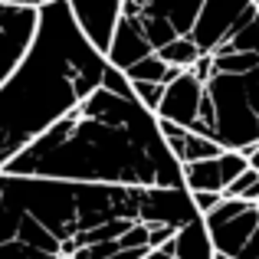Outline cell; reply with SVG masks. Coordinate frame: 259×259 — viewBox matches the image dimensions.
Here are the masks:
<instances>
[{
  "mask_svg": "<svg viewBox=\"0 0 259 259\" xmlns=\"http://www.w3.org/2000/svg\"><path fill=\"white\" fill-rule=\"evenodd\" d=\"M203 79L194 69H184L174 82L164 89V102L158 108L161 121H174L181 128H194L200 121V102H203Z\"/></svg>",
  "mask_w": 259,
  "mask_h": 259,
  "instance_id": "10",
  "label": "cell"
},
{
  "mask_svg": "<svg viewBox=\"0 0 259 259\" xmlns=\"http://www.w3.org/2000/svg\"><path fill=\"white\" fill-rule=\"evenodd\" d=\"M181 72H184V69H177V66H167L164 59L158 56V53H151V56L138 59L132 69H125V76L132 79V82H161V85H167V82H174Z\"/></svg>",
  "mask_w": 259,
  "mask_h": 259,
  "instance_id": "13",
  "label": "cell"
},
{
  "mask_svg": "<svg viewBox=\"0 0 259 259\" xmlns=\"http://www.w3.org/2000/svg\"><path fill=\"white\" fill-rule=\"evenodd\" d=\"M4 174L145 190L184 187V171L164 145L158 115L135 99L128 76L115 66L82 105L23 148Z\"/></svg>",
  "mask_w": 259,
  "mask_h": 259,
  "instance_id": "1",
  "label": "cell"
},
{
  "mask_svg": "<svg viewBox=\"0 0 259 259\" xmlns=\"http://www.w3.org/2000/svg\"><path fill=\"white\" fill-rule=\"evenodd\" d=\"M203 227L210 233L217 256L236 259V253L246 246V240L259 227V207L256 203H243V200H223L213 213L203 217Z\"/></svg>",
  "mask_w": 259,
  "mask_h": 259,
  "instance_id": "5",
  "label": "cell"
},
{
  "mask_svg": "<svg viewBox=\"0 0 259 259\" xmlns=\"http://www.w3.org/2000/svg\"><path fill=\"white\" fill-rule=\"evenodd\" d=\"M158 125H161V135H164L167 151L177 158V164H181V167L184 164H194V161H207V158L223 154V148L217 145V141L203 138V135L190 132V128H181V125H174V121H161V118H158Z\"/></svg>",
  "mask_w": 259,
  "mask_h": 259,
  "instance_id": "11",
  "label": "cell"
},
{
  "mask_svg": "<svg viewBox=\"0 0 259 259\" xmlns=\"http://www.w3.org/2000/svg\"><path fill=\"white\" fill-rule=\"evenodd\" d=\"M256 207H259V200H256Z\"/></svg>",
  "mask_w": 259,
  "mask_h": 259,
  "instance_id": "23",
  "label": "cell"
},
{
  "mask_svg": "<svg viewBox=\"0 0 259 259\" xmlns=\"http://www.w3.org/2000/svg\"><path fill=\"white\" fill-rule=\"evenodd\" d=\"M108 59L85 39L66 0L39 10V30L26 59L0 85V171L23 148L105 82Z\"/></svg>",
  "mask_w": 259,
  "mask_h": 259,
  "instance_id": "2",
  "label": "cell"
},
{
  "mask_svg": "<svg viewBox=\"0 0 259 259\" xmlns=\"http://www.w3.org/2000/svg\"><path fill=\"white\" fill-rule=\"evenodd\" d=\"M236 259H259V227L253 230V236L246 240V246L236 253Z\"/></svg>",
  "mask_w": 259,
  "mask_h": 259,
  "instance_id": "18",
  "label": "cell"
},
{
  "mask_svg": "<svg viewBox=\"0 0 259 259\" xmlns=\"http://www.w3.org/2000/svg\"><path fill=\"white\" fill-rule=\"evenodd\" d=\"M203 0H125L121 23L138 30L154 53L177 36H190Z\"/></svg>",
  "mask_w": 259,
  "mask_h": 259,
  "instance_id": "4",
  "label": "cell"
},
{
  "mask_svg": "<svg viewBox=\"0 0 259 259\" xmlns=\"http://www.w3.org/2000/svg\"><path fill=\"white\" fill-rule=\"evenodd\" d=\"M213 243H210V233L203 227V217L181 230L177 236L164 243V246L151 249L145 259H213Z\"/></svg>",
  "mask_w": 259,
  "mask_h": 259,
  "instance_id": "12",
  "label": "cell"
},
{
  "mask_svg": "<svg viewBox=\"0 0 259 259\" xmlns=\"http://www.w3.org/2000/svg\"><path fill=\"white\" fill-rule=\"evenodd\" d=\"M128 82H132V79H128ZM164 89H167V85H161V82H132L135 99H138L141 105L148 108V112H154V115H158L161 102H164Z\"/></svg>",
  "mask_w": 259,
  "mask_h": 259,
  "instance_id": "16",
  "label": "cell"
},
{
  "mask_svg": "<svg viewBox=\"0 0 259 259\" xmlns=\"http://www.w3.org/2000/svg\"><path fill=\"white\" fill-rule=\"evenodd\" d=\"M213 259H227V256H213Z\"/></svg>",
  "mask_w": 259,
  "mask_h": 259,
  "instance_id": "21",
  "label": "cell"
},
{
  "mask_svg": "<svg viewBox=\"0 0 259 259\" xmlns=\"http://www.w3.org/2000/svg\"><path fill=\"white\" fill-rule=\"evenodd\" d=\"M190 132L217 141L223 151H253L259 145V66L243 76L213 72L203 85L200 121Z\"/></svg>",
  "mask_w": 259,
  "mask_h": 259,
  "instance_id": "3",
  "label": "cell"
},
{
  "mask_svg": "<svg viewBox=\"0 0 259 259\" xmlns=\"http://www.w3.org/2000/svg\"><path fill=\"white\" fill-rule=\"evenodd\" d=\"M246 161H249V167H253V171H259V145L246 154Z\"/></svg>",
  "mask_w": 259,
  "mask_h": 259,
  "instance_id": "20",
  "label": "cell"
},
{
  "mask_svg": "<svg viewBox=\"0 0 259 259\" xmlns=\"http://www.w3.org/2000/svg\"><path fill=\"white\" fill-rule=\"evenodd\" d=\"M0 4H13V7H33V10H43L53 0H0Z\"/></svg>",
  "mask_w": 259,
  "mask_h": 259,
  "instance_id": "19",
  "label": "cell"
},
{
  "mask_svg": "<svg viewBox=\"0 0 259 259\" xmlns=\"http://www.w3.org/2000/svg\"><path fill=\"white\" fill-rule=\"evenodd\" d=\"M259 7L253 0H203V10L197 17L190 39L197 43V50L207 56L220 43H227L249 17H256Z\"/></svg>",
  "mask_w": 259,
  "mask_h": 259,
  "instance_id": "6",
  "label": "cell"
},
{
  "mask_svg": "<svg viewBox=\"0 0 259 259\" xmlns=\"http://www.w3.org/2000/svg\"><path fill=\"white\" fill-rule=\"evenodd\" d=\"M190 197H194V207H197V213H200V217L213 213V210L223 203V194H207V190H200V194H190Z\"/></svg>",
  "mask_w": 259,
  "mask_h": 259,
  "instance_id": "17",
  "label": "cell"
},
{
  "mask_svg": "<svg viewBox=\"0 0 259 259\" xmlns=\"http://www.w3.org/2000/svg\"><path fill=\"white\" fill-rule=\"evenodd\" d=\"M253 4H256V7H259V0H253Z\"/></svg>",
  "mask_w": 259,
  "mask_h": 259,
  "instance_id": "22",
  "label": "cell"
},
{
  "mask_svg": "<svg viewBox=\"0 0 259 259\" xmlns=\"http://www.w3.org/2000/svg\"><path fill=\"white\" fill-rule=\"evenodd\" d=\"M66 4H69L79 30L85 33V39L105 56L115 39V30H118L125 0H66Z\"/></svg>",
  "mask_w": 259,
  "mask_h": 259,
  "instance_id": "9",
  "label": "cell"
},
{
  "mask_svg": "<svg viewBox=\"0 0 259 259\" xmlns=\"http://www.w3.org/2000/svg\"><path fill=\"white\" fill-rule=\"evenodd\" d=\"M223 200H243V203H256V200H259V171H253V167H246V171H243V174H240V177H236V181L227 187Z\"/></svg>",
  "mask_w": 259,
  "mask_h": 259,
  "instance_id": "15",
  "label": "cell"
},
{
  "mask_svg": "<svg viewBox=\"0 0 259 259\" xmlns=\"http://www.w3.org/2000/svg\"><path fill=\"white\" fill-rule=\"evenodd\" d=\"M249 167L246 154L240 151H223L217 158H207V161H194V164H184V187L190 194H227V187L236 181L243 171Z\"/></svg>",
  "mask_w": 259,
  "mask_h": 259,
  "instance_id": "8",
  "label": "cell"
},
{
  "mask_svg": "<svg viewBox=\"0 0 259 259\" xmlns=\"http://www.w3.org/2000/svg\"><path fill=\"white\" fill-rule=\"evenodd\" d=\"M158 56L164 59L167 66H177V69H190V66H194L197 59L203 56V53L197 50V43H194L190 36H177V39H171L167 46H161Z\"/></svg>",
  "mask_w": 259,
  "mask_h": 259,
  "instance_id": "14",
  "label": "cell"
},
{
  "mask_svg": "<svg viewBox=\"0 0 259 259\" xmlns=\"http://www.w3.org/2000/svg\"><path fill=\"white\" fill-rule=\"evenodd\" d=\"M36 30H39V10L0 4V85L26 59L33 39H36Z\"/></svg>",
  "mask_w": 259,
  "mask_h": 259,
  "instance_id": "7",
  "label": "cell"
}]
</instances>
